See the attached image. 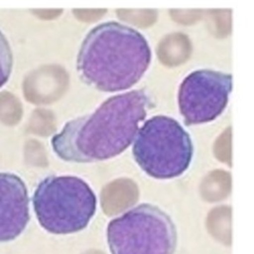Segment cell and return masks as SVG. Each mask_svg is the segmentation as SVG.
<instances>
[{"mask_svg": "<svg viewBox=\"0 0 254 254\" xmlns=\"http://www.w3.org/2000/svg\"><path fill=\"white\" fill-rule=\"evenodd\" d=\"M132 151L136 163L147 175L167 180L188 170L193 146L190 134L176 119L156 115L140 126Z\"/></svg>", "mask_w": 254, "mask_h": 254, "instance_id": "4", "label": "cell"}, {"mask_svg": "<svg viewBox=\"0 0 254 254\" xmlns=\"http://www.w3.org/2000/svg\"><path fill=\"white\" fill-rule=\"evenodd\" d=\"M147 39L136 29L115 21L94 26L76 57V70L86 84L106 92L136 84L151 63Z\"/></svg>", "mask_w": 254, "mask_h": 254, "instance_id": "2", "label": "cell"}, {"mask_svg": "<svg viewBox=\"0 0 254 254\" xmlns=\"http://www.w3.org/2000/svg\"><path fill=\"white\" fill-rule=\"evenodd\" d=\"M154 105L145 89H134L104 100L92 113L64 124L52 137L54 152L67 162L111 159L125 151Z\"/></svg>", "mask_w": 254, "mask_h": 254, "instance_id": "1", "label": "cell"}, {"mask_svg": "<svg viewBox=\"0 0 254 254\" xmlns=\"http://www.w3.org/2000/svg\"><path fill=\"white\" fill-rule=\"evenodd\" d=\"M13 67V54L9 42L0 30V87L9 79Z\"/></svg>", "mask_w": 254, "mask_h": 254, "instance_id": "8", "label": "cell"}, {"mask_svg": "<svg viewBox=\"0 0 254 254\" xmlns=\"http://www.w3.org/2000/svg\"><path fill=\"white\" fill-rule=\"evenodd\" d=\"M111 254H174L177 229L171 217L158 206L143 203L107 226Z\"/></svg>", "mask_w": 254, "mask_h": 254, "instance_id": "5", "label": "cell"}, {"mask_svg": "<svg viewBox=\"0 0 254 254\" xmlns=\"http://www.w3.org/2000/svg\"><path fill=\"white\" fill-rule=\"evenodd\" d=\"M33 207L39 223L54 234H68L84 229L96 211V196L82 179L50 176L37 186Z\"/></svg>", "mask_w": 254, "mask_h": 254, "instance_id": "3", "label": "cell"}, {"mask_svg": "<svg viewBox=\"0 0 254 254\" xmlns=\"http://www.w3.org/2000/svg\"><path fill=\"white\" fill-rule=\"evenodd\" d=\"M29 195L23 180L0 173V242L18 237L30 220Z\"/></svg>", "mask_w": 254, "mask_h": 254, "instance_id": "7", "label": "cell"}, {"mask_svg": "<svg viewBox=\"0 0 254 254\" xmlns=\"http://www.w3.org/2000/svg\"><path fill=\"white\" fill-rule=\"evenodd\" d=\"M232 86V76L211 69H197L181 82L178 105L185 124L207 123L225 109Z\"/></svg>", "mask_w": 254, "mask_h": 254, "instance_id": "6", "label": "cell"}]
</instances>
